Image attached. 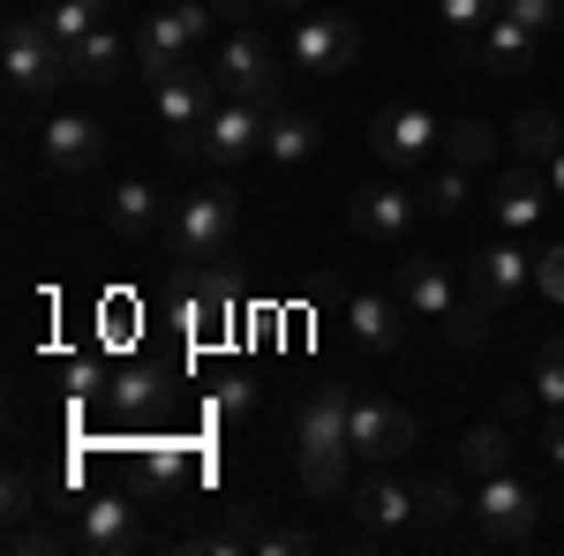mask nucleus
I'll list each match as a JSON object with an SVG mask.
<instances>
[{
    "label": "nucleus",
    "instance_id": "obj_23",
    "mask_svg": "<svg viewBox=\"0 0 564 556\" xmlns=\"http://www.w3.org/2000/svg\"><path fill=\"white\" fill-rule=\"evenodd\" d=\"M459 467H467V481L512 473V436H505V422H475L467 428V436H459Z\"/></svg>",
    "mask_w": 564,
    "mask_h": 556
},
{
    "label": "nucleus",
    "instance_id": "obj_36",
    "mask_svg": "<svg viewBox=\"0 0 564 556\" xmlns=\"http://www.w3.org/2000/svg\"><path fill=\"white\" fill-rule=\"evenodd\" d=\"M414 504H422V519H436V526H444V519H459V504H467V497H459L452 481H422V489H414Z\"/></svg>",
    "mask_w": 564,
    "mask_h": 556
},
{
    "label": "nucleus",
    "instance_id": "obj_10",
    "mask_svg": "<svg viewBox=\"0 0 564 556\" xmlns=\"http://www.w3.org/2000/svg\"><path fill=\"white\" fill-rule=\"evenodd\" d=\"M166 308H174L181 331L204 346V339H218V331H226V316H234V279H218V271H204V263H196L174 294H166Z\"/></svg>",
    "mask_w": 564,
    "mask_h": 556
},
{
    "label": "nucleus",
    "instance_id": "obj_34",
    "mask_svg": "<svg viewBox=\"0 0 564 556\" xmlns=\"http://www.w3.org/2000/svg\"><path fill=\"white\" fill-rule=\"evenodd\" d=\"M505 23H520V31H550V23H564V0H505Z\"/></svg>",
    "mask_w": 564,
    "mask_h": 556
},
{
    "label": "nucleus",
    "instance_id": "obj_1",
    "mask_svg": "<svg viewBox=\"0 0 564 556\" xmlns=\"http://www.w3.org/2000/svg\"><path fill=\"white\" fill-rule=\"evenodd\" d=\"M0 68H8V90H15V98H39V90L76 84L68 45L53 39L45 23H8V39H0Z\"/></svg>",
    "mask_w": 564,
    "mask_h": 556
},
{
    "label": "nucleus",
    "instance_id": "obj_18",
    "mask_svg": "<svg viewBox=\"0 0 564 556\" xmlns=\"http://www.w3.org/2000/svg\"><path fill=\"white\" fill-rule=\"evenodd\" d=\"M347 331H354V346L391 353V346L406 339V301L399 294H354L347 301Z\"/></svg>",
    "mask_w": 564,
    "mask_h": 556
},
{
    "label": "nucleus",
    "instance_id": "obj_35",
    "mask_svg": "<svg viewBox=\"0 0 564 556\" xmlns=\"http://www.w3.org/2000/svg\"><path fill=\"white\" fill-rule=\"evenodd\" d=\"M534 399L564 406V339H550V346H542V361H534Z\"/></svg>",
    "mask_w": 564,
    "mask_h": 556
},
{
    "label": "nucleus",
    "instance_id": "obj_29",
    "mask_svg": "<svg viewBox=\"0 0 564 556\" xmlns=\"http://www.w3.org/2000/svg\"><path fill=\"white\" fill-rule=\"evenodd\" d=\"M98 23H106V15H98V8H84V0H45V31H53V39H61V45L90 39Z\"/></svg>",
    "mask_w": 564,
    "mask_h": 556
},
{
    "label": "nucleus",
    "instance_id": "obj_45",
    "mask_svg": "<svg viewBox=\"0 0 564 556\" xmlns=\"http://www.w3.org/2000/svg\"><path fill=\"white\" fill-rule=\"evenodd\" d=\"M84 8H98V15H106V8H113V0H84Z\"/></svg>",
    "mask_w": 564,
    "mask_h": 556
},
{
    "label": "nucleus",
    "instance_id": "obj_31",
    "mask_svg": "<svg viewBox=\"0 0 564 556\" xmlns=\"http://www.w3.org/2000/svg\"><path fill=\"white\" fill-rule=\"evenodd\" d=\"M106 399H113V414H143V406L159 399V377H151V369H121Z\"/></svg>",
    "mask_w": 564,
    "mask_h": 556
},
{
    "label": "nucleus",
    "instance_id": "obj_17",
    "mask_svg": "<svg viewBox=\"0 0 564 556\" xmlns=\"http://www.w3.org/2000/svg\"><path fill=\"white\" fill-rule=\"evenodd\" d=\"M347 218H354L361 241H406V226H414V196L377 181V188H361V196L347 204Z\"/></svg>",
    "mask_w": 564,
    "mask_h": 556
},
{
    "label": "nucleus",
    "instance_id": "obj_30",
    "mask_svg": "<svg viewBox=\"0 0 564 556\" xmlns=\"http://www.w3.org/2000/svg\"><path fill=\"white\" fill-rule=\"evenodd\" d=\"M497 316H505V308H489V301H475V294H467L459 308H452V316H444V331H452V346H481Z\"/></svg>",
    "mask_w": 564,
    "mask_h": 556
},
{
    "label": "nucleus",
    "instance_id": "obj_19",
    "mask_svg": "<svg viewBox=\"0 0 564 556\" xmlns=\"http://www.w3.org/2000/svg\"><path fill=\"white\" fill-rule=\"evenodd\" d=\"M527 286V257L512 249V241H489L475 263H467V294L475 301H489V308H505V301Z\"/></svg>",
    "mask_w": 564,
    "mask_h": 556
},
{
    "label": "nucleus",
    "instance_id": "obj_14",
    "mask_svg": "<svg viewBox=\"0 0 564 556\" xmlns=\"http://www.w3.org/2000/svg\"><path fill=\"white\" fill-rule=\"evenodd\" d=\"M347 428H354L347 384H324V391H308V399H302V414H294V444H302V451H354Z\"/></svg>",
    "mask_w": 564,
    "mask_h": 556
},
{
    "label": "nucleus",
    "instance_id": "obj_4",
    "mask_svg": "<svg viewBox=\"0 0 564 556\" xmlns=\"http://www.w3.org/2000/svg\"><path fill=\"white\" fill-rule=\"evenodd\" d=\"M212 0H181V8H166V15H151L143 23V39H135V68H143V84H159L174 61H188V45L212 31Z\"/></svg>",
    "mask_w": 564,
    "mask_h": 556
},
{
    "label": "nucleus",
    "instance_id": "obj_11",
    "mask_svg": "<svg viewBox=\"0 0 564 556\" xmlns=\"http://www.w3.org/2000/svg\"><path fill=\"white\" fill-rule=\"evenodd\" d=\"M263 135H271L263 98H226V106H212V121H204V159H218V166H241L249 151H263Z\"/></svg>",
    "mask_w": 564,
    "mask_h": 556
},
{
    "label": "nucleus",
    "instance_id": "obj_32",
    "mask_svg": "<svg viewBox=\"0 0 564 556\" xmlns=\"http://www.w3.org/2000/svg\"><path fill=\"white\" fill-rule=\"evenodd\" d=\"M436 15H444L452 31H489V23L505 15V0H436Z\"/></svg>",
    "mask_w": 564,
    "mask_h": 556
},
{
    "label": "nucleus",
    "instance_id": "obj_5",
    "mask_svg": "<svg viewBox=\"0 0 564 556\" xmlns=\"http://www.w3.org/2000/svg\"><path fill=\"white\" fill-rule=\"evenodd\" d=\"M286 53H294V68H302V76H339L354 53H361V31H354L347 8H316V15L294 23Z\"/></svg>",
    "mask_w": 564,
    "mask_h": 556
},
{
    "label": "nucleus",
    "instance_id": "obj_24",
    "mask_svg": "<svg viewBox=\"0 0 564 556\" xmlns=\"http://www.w3.org/2000/svg\"><path fill=\"white\" fill-rule=\"evenodd\" d=\"M68 61H76V84H113V76H121V61H129V45L113 39V23H98L90 39L68 45Z\"/></svg>",
    "mask_w": 564,
    "mask_h": 556
},
{
    "label": "nucleus",
    "instance_id": "obj_8",
    "mask_svg": "<svg viewBox=\"0 0 564 556\" xmlns=\"http://www.w3.org/2000/svg\"><path fill=\"white\" fill-rule=\"evenodd\" d=\"M414 414L406 406H391V399H354V428H347V444H354V459H369V467H391V459H406L414 451Z\"/></svg>",
    "mask_w": 564,
    "mask_h": 556
},
{
    "label": "nucleus",
    "instance_id": "obj_37",
    "mask_svg": "<svg viewBox=\"0 0 564 556\" xmlns=\"http://www.w3.org/2000/svg\"><path fill=\"white\" fill-rule=\"evenodd\" d=\"M257 549L263 556H308V549H316V534H302V526H263Z\"/></svg>",
    "mask_w": 564,
    "mask_h": 556
},
{
    "label": "nucleus",
    "instance_id": "obj_20",
    "mask_svg": "<svg viewBox=\"0 0 564 556\" xmlns=\"http://www.w3.org/2000/svg\"><path fill=\"white\" fill-rule=\"evenodd\" d=\"M399 301H406L414 316H452V308H459V286H452V271L436 257H406L399 263Z\"/></svg>",
    "mask_w": 564,
    "mask_h": 556
},
{
    "label": "nucleus",
    "instance_id": "obj_2",
    "mask_svg": "<svg viewBox=\"0 0 564 556\" xmlns=\"http://www.w3.org/2000/svg\"><path fill=\"white\" fill-rule=\"evenodd\" d=\"M151 98H159V113H166V129H174V151L196 159V151H204V121H212V106H218V76L196 68V61H174V68L151 84Z\"/></svg>",
    "mask_w": 564,
    "mask_h": 556
},
{
    "label": "nucleus",
    "instance_id": "obj_21",
    "mask_svg": "<svg viewBox=\"0 0 564 556\" xmlns=\"http://www.w3.org/2000/svg\"><path fill=\"white\" fill-rule=\"evenodd\" d=\"M542 211H550V181H542L534 159H527V166H512L505 181H497V226L520 233V226H534Z\"/></svg>",
    "mask_w": 564,
    "mask_h": 556
},
{
    "label": "nucleus",
    "instance_id": "obj_3",
    "mask_svg": "<svg viewBox=\"0 0 564 556\" xmlns=\"http://www.w3.org/2000/svg\"><path fill=\"white\" fill-rule=\"evenodd\" d=\"M234 218H241V196H234V188H196V196L181 204L166 249H174L181 263H212L218 249L234 241Z\"/></svg>",
    "mask_w": 564,
    "mask_h": 556
},
{
    "label": "nucleus",
    "instance_id": "obj_43",
    "mask_svg": "<svg viewBox=\"0 0 564 556\" xmlns=\"http://www.w3.org/2000/svg\"><path fill=\"white\" fill-rule=\"evenodd\" d=\"M542 451H550V467H564V406H557V422L542 428Z\"/></svg>",
    "mask_w": 564,
    "mask_h": 556
},
{
    "label": "nucleus",
    "instance_id": "obj_9",
    "mask_svg": "<svg viewBox=\"0 0 564 556\" xmlns=\"http://www.w3.org/2000/svg\"><path fill=\"white\" fill-rule=\"evenodd\" d=\"M212 76L234 98H271V84H279V53H271V39L263 31H226V45H218V61H212Z\"/></svg>",
    "mask_w": 564,
    "mask_h": 556
},
{
    "label": "nucleus",
    "instance_id": "obj_39",
    "mask_svg": "<svg viewBox=\"0 0 564 556\" xmlns=\"http://www.w3.org/2000/svg\"><path fill=\"white\" fill-rule=\"evenodd\" d=\"M39 512V481L31 473H8V519H31Z\"/></svg>",
    "mask_w": 564,
    "mask_h": 556
},
{
    "label": "nucleus",
    "instance_id": "obj_26",
    "mask_svg": "<svg viewBox=\"0 0 564 556\" xmlns=\"http://www.w3.org/2000/svg\"><path fill=\"white\" fill-rule=\"evenodd\" d=\"M316 113H271V135H263V151L279 159V166H302L308 151H316Z\"/></svg>",
    "mask_w": 564,
    "mask_h": 556
},
{
    "label": "nucleus",
    "instance_id": "obj_6",
    "mask_svg": "<svg viewBox=\"0 0 564 556\" xmlns=\"http://www.w3.org/2000/svg\"><path fill=\"white\" fill-rule=\"evenodd\" d=\"M534 534V497H527L520 473H489L475 481V542L505 549V542H527Z\"/></svg>",
    "mask_w": 564,
    "mask_h": 556
},
{
    "label": "nucleus",
    "instance_id": "obj_46",
    "mask_svg": "<svg viewBox=\"0 0 564 556\" xmlns=\"http://www.w3.org/2000/svg\"><path fill=\"white\" fill-rule=\"evenodd\" d=\"M271 8H302V0H271Z\"/></svg>",
    "mask_w": 564,
    "mask_h": 556
},
{
    "label": "nucleus",
    "instance_id": "obj_16",
    "mask_svg": "<svg viewBox=\"0 0 564 556\" xmlns=\"http://www.w3.org/2000/svg\"><path fill=\"white\" fill-rule=\"evenodd\" d=\"M39 151H45V166H61V173H84L98 166V151H106V129L90 121V113H53L39 135Z\"/></svg>",
    "mask_w": 564,
    "mask_h": 556
},
{
    "label": "nucleus",
    "instance_id": "obj_25",
    "mask_svg": "<svg viewBox=\"0 0 564 556\" xmlns=\"http://www.w3.org/2000/svg\"><path fill=\"white\" fill-rule=\"evenodd\" d=\"M436 143H444V159H452V166H467V173L497 159V129H489V121H475V113L444 121V135H436Z\"/></svg>",
    "mask_w": 564,
    "mask_h": 556
},
{
    "label": "nucleus",
    "instance_id": "obj_33",
    "mask_svg": "<svg viewBox=\"0 0 564 556\" xmlns=\"http://www.w3.org/2000/svg\"><path fill=\"white\" fill-rule=\"evenodd\" d=\"M422 204H430V211H444V218L467 211V166H444L430 188H422Z\"/></svg>",
    "mask_w": 564,
    "mask_h": 556
},
{
    "label": "nucleus",
    "instance_id": "obj_44",
    "mask_svg": "<svg viewBox=\"0 0 564 556\" xmlns=\"http://www.w3.org/2000/svg\"><path fill=\"white\" fill-rule=\"evenodd\" d=\"M550 188H557V196H564V151H557V159H550Z\"/></svg>",
    "mask_w": 564,
    "mask_h": 556
},
{
    "label": "nucleus",
    "instance_id": "obj_41",
    "mask_svg": "<svg viewBox=\"0 0 564 556\" xmlns=\"http://www.w3.org/2000/svg\"><path fill=\"white\" fill-rule=\"evenodd\" d=\"M534 286H542L550 301H564V249H550V257L534 263Z\"/></svg>",
    "mask_w": 564,
    "mask_h": 556
},
{
    "label": "nucleus",
    "instance_id": "obj_13",
    "mask_svg": "<svg viewBox=\"0 0 564 556\" xmlns=\"http://www.w3.org/2000/svg\"><path fill=\"white\" fill-rule=\"evenodd\" d=\"M436 135H444V121H436L430 106H384V113L369 121V143H377L384 166H414Z\"/></svg>",
    "mask_w": 564,
    "mask_h": 556
},
{
    "label": "nucleus",
    "instance_id": "obj_15",
    "mask_svg": "<svg viewBox=\"0 0 564 556\" xmlns=\"http://www.w3.org/2000/svg\"><path fill=\"white\" fill-rule=\"evenodd\" d=\"M76 542H84V549H98V556H129V549H143L135 504H129V497H90L84 519H76Z\"/></svg>",
    "mask_w": 564,
    "mask_h": 556
},
{
    "label": "nucleus",
    "instance_id": "obj_28",
    "mask_svg": "<svg viewBox=\"0 0 564 556\" xmlns=\"http://www.w3.org/2000/svg\"><path fill=\"white\" fill-rule=\"evenodd\" d=\"M347 459L354 451H302V489L308 497H347Z\"/></svg>",
    "mask_w": 564,
    "mask_h": 556
},
{
    "label": "nucleus",
    "instance_id": "obj_38",
    "mask_svg": "<svg viewBox=\"0 0 564 556\" xmlns=\"http://www.w3.org/2000/svg\"><path fill=\"white\" fill-rule=\"evenodd\" d=\"M8 549H15V556H53V549H68V534H61V526H23Z\"/></svg>",
    "mask_w": 564,
    "mask_h": 556
},
{
    "label": "nucleus",
    "instance_id": "obj_12",
    "mask_svg": "<svg viewBox=\"0 0 564 556\" xmlns=\"http://www.w3.org/2000/svg\"><path fill=\"white\" fill-rule=\"evenodd\" d=\"M347 519L361 526V542H377V534H399L406 519H422V504H414V489H399V481H384V473H369V481H354V489H347Z\"/></svg>",
    "mask_w": 564,
    "mask_h": 556
},
{
    "label": "nucleus",
    "instance_id": "obj_27",
    "mask_svg": "<svg viewBox=\"0 0 564 556\" xmlns=\"http://www.w3.org/2000/svg\"><path fill=\"white\" fill-rule=\"evenodd\" d=\"M512 143H520V159H534V166H550V159L564 151L557 113H550V106H520V121H512Z\"/></svg>",
    "mask_w": 564,
    "mask_h": 556
},
{
    "label": "nucleus",
    "instance_id": "obj_7",
    "mask_svg": "<svg viewBox=\"0 0 564 556\" xmlns=\"http://www.w3.org/2000/svg\"><path fill=\"white\" fill-rule=\"evenodd\" d=\"M452 68H481V76H527L534 68V31H520V23H489V31H459L452 39Z\"/></svg>",
    "mask_w": 564,
    "mask_h": 556
},
{
    "label": "nucleus",
    "instance_id": "obj_40",
    "mask_svg": "<svg viewBox=\"0 0 564 556\" xmlns=\"http://www.w3.org/2000/svg\"><path fill=\"white\" fill-rule=\"evenodd\" d=\"M249 399H257V384H249V377H226V384H218V414H249Z\"/></svg>",
    "mask_w": 564,
    "mask_h": 556
},
{
    "label": "nucleus",
    "instance_id": "obj_42",
    "mask_svg": "<svg viewBox=\"0 0 564 556\" xmlns=\"http://www.w3.org/2000/svg\"><path fill=\"white\" fill-rule=\"evenodd\" d=\"M212 15H218V23H249V15H257V0H212Z\"/></svg>",
    "mask_w": 564,
    "mask_h": 556
},
{
    "label": "nucleus",
    "instance_id": "obj_22",
    "mask_svg": "<svg viewBox=\"0 0 564 556\" xmlns=\"http://www.w3.org/2000/svg\"><path fill=\"white\" fill-rule=\"evenodd\" d=\"M106 226L113 233H159V188L151 181H113L106 188Z\"/></svg>",
    "mask_w": 564,
    "mask_h": 556
}]
</instances>
